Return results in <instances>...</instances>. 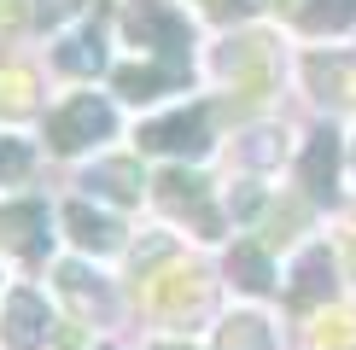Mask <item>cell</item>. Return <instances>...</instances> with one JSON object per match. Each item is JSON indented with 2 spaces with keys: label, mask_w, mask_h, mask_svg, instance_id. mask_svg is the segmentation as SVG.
<instances>
[{
  "label": "cell",
  "mask_w": 356,
  "mask_h": 350,
  "mask_svg": "<svg viewBox=\"0 0 356 350\" xmlns=\"http://www.w3.org/2000/svg\"><path fill=\"white\" fill-rule=\"evenodd\" d=\"M123 29H129L135 47H146V65L117 70V88H123L129 99H158V94H170V88L187 82V70H193V24L170 6V0H129Z\"/></svg>",
  "instance_id": "6da1fadb"
},
{
  "label": "cell",
  "mask_w": 356,
  "mask_h": 350,
  "mask_svg": "<svg viewBox=\"0 0 356 350\" xmlns=\"http://www.w3.org/2000/svg\"><path fill=\"white\" fill-rule=\"evenodd\" d=\"M53 303L35 286H12L0 298V344L6 350H47L53 344Z\"/></svg>",
  "instance_id": "7a4b0ae2"
},
{
  "label": "cell",
  "mask_w": 356,
  "mask_h": 350,
  "mask_svg": "<svg viewBox=\"0 0 356 350\" xmlns=\"http://www.w3.org/2000/svg\"><path fill=\"white\" fill-rule=\"evenodd\" d=\"M111 128H117V117H111V106H106L99 94H70L65 106L47 117L53 152H82V146H99Z\"/></svg>",
  "instance_id": "3957f363"
},
{
  "label": "cell",
  "mask_w": 356,
  "mask_h": 350,
  "mask_svg": "<svg viewBox=\"0 0 356 350\" xmlns=\"http://www.w3.org/2000/svg\"><path fill=\"white\" fill-rule=\"evenodd\" d=\"M140 152H170V158H204L211 152V111L187 106L170 117H152L140 128Z\"/></svg>",
  "instance_id": "277c9868"
},
{
  "label": "cell",
  "mask_w": 356,
  "mask_h": 350,
  "mask_svg": "<svg viewBox=\"0 0 356 350\" xmlns=\"http://www.w3.org/2000/svg\"><path fill=\"white\" fill-rule=\"evenodd\" d=\"M158 204H164L175 222L193 216V233H199V240H216V233H222V216L211 204V181L193 175V169H170L164 181H158Z\"/></svg>",
  "instance_id": "5b68a950"
},
{
  "label": "cell",
  "mask_w": 356,
  "mask_h": 350,
  "mask_svg": "<svg viewBox=\"0 0 356 350\" xmlns=\"http://www.w3.org/2000/svg\"><path fill=\"white\" fill-rule=\"evenodd\" d=\"M339 292V257L327 245H304L298 262H292V286H286V303L292 310H316Z\"/></svg>",
  "instance_id": "8992f818"
},
{
  "label": "cell",
  "mask_w": 356,
  "mask_h": 350,
  "mask_svg": "<svg viewBox=\"0 0 356 350\" xmlns=\"http://www.w3.org/2000/svg\"><path fill=\"white\" fill-rule=\"evenodd\" d=\"M47 204L41 199H12V204H0V245L6 251H18V257H41L47 251Z\"/></svg>",
  "instance_id": "52a82bcc"
},
{
  "label": "cell",
  "mask_w": 356,
  "mask_h": 350,
  "mask_svg": "<svg viewBox=\"0 0 356 350\" xmlns=\"http://www.w3.org/2000/svg\"><path fill=\"white\" fill-rule=\"evenodd\" d=\"M298 187H304L316 204H333V199H339V135H333V128L309 135L304 164H298Z\"/></svg>",
  "instance_id": "ba28073f"
},
{
  "label": "cell",
  "mask_w": 356,
  "mask_h": 350,
  "mask_svg": "<svg viewBox=\"0 0 356 350\" xmlns=\"http://www.w3.org/2000/svg\"><path fill=\"white\" fill-rule=\"evenodd\" d=\"M204 286H211V274H204V269H170V274H158V281H152L146 298H152L158 315L181 321L187 310H199V303H204Z\"/></svg>",
  "instance_id": "9c48e42d"
},
{
  "label": "cell",
  "mask_w": 356,
  "mask_h": 350,
  "mask_svg": "<svg viewBox=\"0 0 356 350\" xmlns=\"http://www.w3.org/2000/svg\"><path fill=\"white\" fill-rule=\"evenodd\" d=\"M65 228H70V240H76L88 257H111L117 245H123V228H117V216L88 210V204H70V210H65Z\"/></svg>",
  "instance_id": "30bf717a"
},
{
  "label": "cell",
  "mask_w": 356,
  "mask_h": 350,
  "mask_svg": "<svg viewBox=\"0 0 356 350\" xmlns=\"http://www.w3.org/2000/svg\"><path fill=\"white\" fill-rule=\"evenodd\" d=\"M304 76L309 88H316V99H339V106H356V58L345 53H327V58H309L304 65Z\"/></svg>",
  "instance_id": "8fae6325"
},
{
  "label": "cell",
  "mask_w": 356,
  "mask_h": 350,
  "mask_svg": "<svg viewBox=\"0 0 356 350\" xmlns=\"http://www.w3.org/2000/svg\"><path fill=\"white\" fill-rule=\"evenodd\" d=\"M82 187L94 199H117V204H140V164L129 158H111V164H94L82 175Z\"/></svg>",
  "instance_id": "7c38bea8"
},
{
  "label": "cell",
  "mask_w": 356,
  "mask_h": 350,
  "mask_svg": "<svg viewBox=\"0 0 356 350\" xmlns=\"http://www.w3.org/2000/svg\"><path fill=\"white\" fill-rule=\"evenodd\" d=\"M216 350H275V327L257 310H234L216 327Z\"/></svg>",
  "instance_id": "4fadbf2b"
},
{
  "label": "cell",
  "mask_w": 356,
  "mask_h": 350,
  "mask_svg": "<svg viewBox=\"0 0 356 350\" xmlns=\"http://www.w3.org/2000/svg\"><path fill=\"white\" fill-rule=\"evenodd\" d=\"M58 292H65V298L76 303V315H82V321L111 310V292H106V281H99V274H88L82 262H65V269H58Z\"/></svg>",
  "instance_id": "5bb4252c"
},
{
  "label": "cell",
  "mask_w": 356,
  "mask_h": 350,
  "mask_svg": "<svg viewBox=\"0 0 356 350\" xmlns=\"http://www.w3.org/2000/svg\"><path fill=\"white\" fill-rule=\"evenodd\" d=\"M228 274H234L240 292H269L275 286V262H269V251H263L257 240H240L228 251Z\"/></svg>",
  "instance_id": "9a60e30c"
},
{
  "label": "cell",
  "mask_w": 356,
  "mask_h": 350,
  "mask_svg": "<svg viewBox=\"0 0 356 350\" xmlns=\"http://www.w3.org/2000/svg\"><path fill=\"white\" fill-rule=\"evenodd\" d=\"M298 24L309 29V35H339V29L356 24V0H304Z\"/></svg>",
  "instance_id": "2e32d148"
},
{
  "label": "cell",
  "mask_w": 356,
  "mask_h": 350,
  "mask_svg": "<svg viewBox=\"0 0 356 350\" xmlns=\"http://www.w3.org/2000/svg\"><path fill=\"white\" fill-rule=\"evenodd\" d=\"M58 65L76 70V76H88V70L106 65V53H99V29H82V35H70L65 47H58Z\"/></svg>",
  "instance_id": "e0dca14e"
},
{
  "label": "cell",
  "mask_w": 356,
  "mask_h": 350,
  "mask_svg": "<svg viewBox=\"0 0 356 350\" xmlns=\"http://www.w3.org/2000/svg\"><path fill=\"white\" fill-rule=\"evenodd\" d=\"M29 169H35V152H29V140L0 135V181H24Z\"/></svg>",
  "instance_id": "ac0fdd59"
},
{
  "label": "cell",
  "mask_w": 356,
  "mask_h": 350,
  "mask_svg": "<svg viewBox=\"0 0 356 350\" xmlns=\"http://www.w3.org/2000/svg\"><path fill=\"white\" fill-rule=\"evenodd\" d=\"M76 12H82V0H29V18L35 24H65Z\"/></svg>",
  "instance_id": "d6986e66"
},
{
  "label": "cell",
  "mask_w": 356,
  "mask_h": 350,
  "mask_svg": "<svg viewBox=\"0 0 356 350\" xmlns=\"http://www.w3.org/2000/svg\"><path fill=\"white\" fill-rule=\"evenodd\" d=\"M257 0H216V18H245Z\"/></svg>",
  "instance_id": "ffe728a7"
},
{
  "label": "cell",
  "mask_w": 356,
  "mask_h": 350,
  "mask_svg": "<svg viewBox=\"0 0 356 350\" xmlns=\"http://www.w3.org/2000/svg\"><path fill=\"white\" fill-rule=\"evenodd\" d=\"M146 350H193V344H187V339H152Z\"/></svg>",
  "instance_id": "44dd1931"
}]
</instances>
